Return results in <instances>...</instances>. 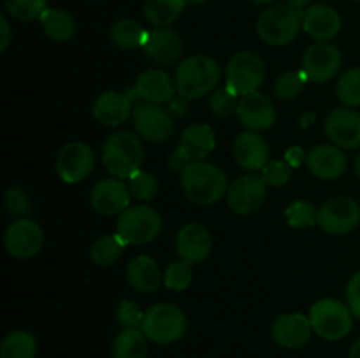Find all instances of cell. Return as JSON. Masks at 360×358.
Wrapping results in <instances>:
<instances>
[{
  "label": "cell",
  "mask_w": 360,
  "mask_h": 358,
  "mask_svg": "<svg viewBox=\"0 0 360 358\" xmlns=\"http://www.w3.org/2000/svg\"><path fill=\"white\" fill-rule=\"evenodd\" d=\"M179 175L185 195L199 206H211L227 195V175L210 161H192Z\"/></svg>",
  "instance_id": "cell-1"
},
{
  "label": "cell",
  "mask_w": 360,
  "mask_h": 358,
  "mask_svg": "<svg viewBox=\"0 0 360 358\" xmlns=\"http://www.w3.org/2000/svg\"><path fill=\"white\" fill-rule=\"evenodd\" d=\"M221 76L217 60L207 55H193L176 67L174 83L179 97L192 100L211 93Z\"/></svg>",
  "instance_id": "cell-2"
},
{
  "label": "cell",
  "mask_w": 360,
  "mask_h": 358,
  "mask_svg": "<svg viewBox=\"0 0 360 358\" xmlns=\"http://www.w3.org/2000/svg\"><path fill=\"white\" fill-rule=\"evenodd\" d=\"M144 147L137 135L127 130L111 133L102 146V164L112 178L129 179L143 165Z\"/></svg>",
  "instance_id": "cell-3"
},
{
  "label": "cell",
  "mask_w": 360,
  "mask_h": 358,
  "mask_svg": "<svg viewBox=\"0 0 360 358\" xmlns=\"http://www.w3.org/2000/svg\"><path fill=\"white\" fill-rule=\"evenodd\" d=\"M304 11L290 4H274L262 11L257 20V34L269 46H287L302 28Z\"/></svg>",
  "instance_id": "cell-4"
},
{
  "label": "cell",
  "mask_w": 360,
  "mask_h": 358,
  "mask_svg": "<svg viewBox=\"0 0 360 358\" xmlns=\"http://www.w3.org/2000/svg\"><path fill=\"white\" fill-rule=\"evenodd\" d=\"M141 330L157 344L178 343L186 332V316L178 305L160 302L144 312Z\"/></svg>",
  "instance_id": "cell-5"
},
{
  "label": "cell",
  "mask_w": 360,
  "mask_h": 358,
  "mask_svg": "<svg viewBox=\"0 0 360 358\" xmlns=\"http://www.w3.org/2000/svg\"><path fill=\"white\" fill-rule=\"evenodd\" d=\"M162 230V216L151 206L129 207L123 211L116 223V234L125 246H141L155 241Z\"/></svg>",
  "instance_id": "cell-6"
},
{
  "label": "cell",
  "mask_w": 360,
  "mask_h": 358,
  "mask_svg": "<svg viewBox=\"0 0 360 358\" xmlns=\"http://www.w3.org/2000/svg\"><path fill=\"white\" fill-rule=\"evenodd\" d=\"M313 332L326 340H340L352 332L354 314L350 307L336 298H322L309 309Z\"/></svg>",
  "instance_id": "cell-7"
},
{
  "label": "cell",
  "mask_w": 360,
  "mask_h": 358,
  "mask_svg": "<svg viewBox=\"0 0 360 358\" xmlns=\"http://www.w3.org/2000/svg\"><path fill=\"white\" fill-rule=\"evenodd\" d=\"M266 74V63L257 53L239 51L229 60L225 86L238 97L255 93L262 86Z\"/></svg>",
  "instance_id": "cell-8"
},
{
  "label": "cell",
  "mask_w": 360,
  "mask_h": 358,
  "mask_svg": "<svg viewBox=\"0 0 360 358\" xmlns=\"http://www.w3.org/2000/svg\"><path fill=\"white\" fill-rule=\"evenodd\" d=\"M267 199V183L262 174H246L236 179L227 190V204L234 213L253 214L264 206Z\"/></svg>",
  "instance_id": "cell-9"
},
{
  "label": "cell",
  "mask_w": 360,
  "mask_h": 358,
  "mask_svg": "<svg viewBox=\"0 0 360 358\" xmlns=\"http://www.w3.org/2000/svg\"><path fill=\"white\" fill-rule=\"evenodd\" d=\"M360 223V206L352 197H334L319 209V227L333 235H345Z\"/></svg>",
  "instance_id": "cell-10"
},
{
  "label": "cell",
  "mask_w": 360,
  "mask_h": 358,
  "mask_svg": "<svg viewBox=\"0 0 360 358\" xmlns=\"http://www.w3.org/2000/svg\"><path fill=\"white\" fill-rule=\"evenodd\" d=\"M44 244V232L41 225L28 218H20L7 227L4 234V246L14 258H32Z\"/></svg>",
  "instance_id": "cell-11"
},
{
  "label": "cell",
  "mask_w": 360,
  "mask_h": 358,
  "mask_svg": "<svg viewBox=\"0 0 360 358\" xmlns=\"http://www.w3.org/2000/svg\"><path fill=\"white\" fill-rule=\"evenodd\" d=\"M134 128L137 135L150 142H164L174 133L171 112L157 104H137L134 107Z\"/></svg>",
  "instance_id": "cell-12"
},
{
  "label": "cell",
  "mask_w": 360,
  "mask_h": 358,
  "mask_svg": "<svg viewBox=\"0 0 360 358\" xmlns=\"http://www.w3.org/2000/svg\"><path fill=\"white\" fill-rule=\"evenodd\" d=\"M341 67V51L330 42H315L302 56L301 70L315 84L327 83Z\"/></svg>",
  "instance_id": "cell-13"
},
{
  "label": "cell",
  "mask_w": 360,
  "mask_h": 358,
  "mask_svg": "<svg viewBox=\"0 0 360 358\" xmlns=\"http://www.w3.org/2000/svg\"><path fill=\"white\" fill-rule=\"evenodd\" d=\"M176 83L167 72L160 69H148L139 74L136 86L129 91L132 102H146V104H169L176 95Z\"/></svg>",
  "instance_id": "cell-14"
},
{
  "label": "cell",
  "mask_w": 360,
  "mask_h": 358,
  "mask_svg": "<svg viewBox=\"0 0 360 358\" xmlns=\"http://www.w3.org/2000/svg\"><path fill=\"white\" fill-rule=\"evenodd\" d=\"M95 165V154L84 142H69L58 151L56 172L65 183H79L91 174Z\"/></svg>",
  "instance_id": "cell-15"
},
{
  "label": "cell",
  "mask_w": 360,
  "mask_h": 358,
  "mask_svg": "<svg viewBox=\"0 0 360 358\" xmlns=\"http://www.w3.org/2000/svg\"><path fill=\"white\" fill-rule=\"evenodd\" d=\"M327 139L338 147L352 150L360 146V114L352 107L333 109L323 123Z\"/></svg>",
  "instance_id": "cell-16"
},
{
  "label": "cell",
  "mask_w": 360,
  "mask_h": 358,
  "mask_svg": "<svg viewBox=\"0 0 360 358\" xmlns=\"http://www.w3.org/2000/svg\"><path fill=\"white\" fill-rule=\"evenodd\" d=\"M239 123L250 132H264V130L271 128L276 121V109H274L273 102L269 97L259 93L243 95L239 98L238 109H236Z\"/></svg>",
  "instance_id": "cell-17"
},
{
  "label": "cell",
  "mask_w": 360,
  "mask_h": 358,
  "mask_svg": "<svg viewBox=\"0 0 360 358\" xmlns=\"http://www.w3.org/2000/svg\"><path fill=\"white\" fill-rule=\"evenodd\" d=\"M130 199L132 195H130L129 185L120 178L101 179L98 183H95L90 195L94 209L104 216L122 214L123 211L129 209Z\"/></svg>",
  "instance_id": "cell-18"
},
{
  "label": "cell",
  "mask_w": 360,
  "mask_h": 358,
  "mask_svg": "<svg viewBox=\"0 0 360 358\" xmlns=\"http://www.w3.org/2000/svg\"><path fill=\"white\" fill-rule=\"evenodd\" d=\"M313 332L309 316L301 312H288V314L278 316L271 326V336L274 343L287 350H297L309 340Z\"/></svg>",
  "instance_id": "cell-19"
},
{
  "label": "cell",
  "mask_w": 360,
  "mask_h": 358,
  "mask_svg": "<svg viewBox=\"0 0 360 358\" xmlns=\"http://www.w3.org/2000/svg\"><path fill=\"white\" fill-rule=\"evenodd\" d=\"M143 51L148 58L158 65H171L178 62L183 53V41L178 32L167 27H155L148 30L144 39Z\"/></svg>",
  "instance_id": "cell-20"
},
{
  "label": "cell",
  "mask_w": 360,
  "mask_h": 358,
  "mask_svg": "<svg viewBox=\"0 0 360 358\" xmlns=\"http://www.w3.org/2000/svg\"><path fill=\"white\" fill-rule=\"evenodd\" d=\"M211 248H213V237L204 225L188 223L178 232L176 249L179 258L190 265L202 263L210 256Z\"/></svg>",
  "instance_id": "cell-21"
},
{
  "label": "cell",
  "mask_w": 360,
  "mask_h": 358,
  "mask_svg": "<svg viewBox=\"0 0 360 358\" xmlns=\"http://www.w3.org/2000/svg\"><path fill=\"white\" fill-rule=\"evenodd\" d=\"M214 146H217V137H214L213 128L204 123H193L183 130L176 151L181 154L186 164H192V161L206 160Z\"/></svg>",
  "instance_id": "cell-22"
},
{
  "label": "cell",
  "mask_w": 360,
  "mask_h": 358,
  "mask_svg": "<svg viewBox=\"0 0 360 358\" xmlns=\"http://www.w3.org/2000/svg\"><path fill=\"white\" fill-rule=\"evenodd\" d=\"M306 165L315 178L333 181V179L341 178L347 171V157L341 147L334 144H320L309 151Z\"/></svg>",
  "instance_id": "cell-23"
},
{
  "label": "cell",
  "mask_w": 360,
  "mask_h": 358,
  "mask_svg": "<svg viewBox=\"0 0 360 358\" xmlns=\"http://www.w3.org/2000/svg\"><path fill=\"white\" fill-rule=\"evenodd\" d=\"M302 30L316 42H327L341 30V16L334 7L315 4L304 9Z\"/></svg>",
  "instance_id": "cell-24"
},
{
  "label": "cell",
  "mask_w": 360,
  "mask_h": 358,
  "mask_svg": "<svg viewBox=\"0 0 360 358\" xmlns=\"http://www.w3.org/2000/svg\"><path fill=\"white\" fill-rule=\"evenodd\" d=\"M236 161L246 171H262L269 161V146L257 132H243L232 144Z\"/></svg>",
  "instance_id": "cell-25"
},
{
  "label": "cell",
  "mask_w": 360,
  "mask_h": 358,
  "mask_svg": "<svg viewBox=\"0 0 360 358\" xmlns=\"http://www.w3.org/2000/svg\"><path fill=\"white\" fill-rule=\"evenodd\" d=\"M91 114L105 126H118L134 114V102L127 93L105 91L94 102Z\"/></svg>",
  "instance_id": "cell-26"
},
{
  "label": "cell",
  "mask_w": 360,
  "mask_h": 358,
  "mask_svg": "<svg viewBox=\"0 0 360 358\" xmlns=\"http://www.w3.org/2000/svg\"><path fill=\"white\" fill-rule=\"evenodd\" d=\"M127 281L141 293H153L164 283V274L151 256L139 255L127 263Z\"/></svg>",
  "instance_id": "cell-27"
},
{
  "label": "cell",
  "mask_w": 360,
  "mask_h": 358,
  "mask_svg": "<svg viewBox=\"0 0 360 358\" xmlns=\"http://www.w3.org/2000/svg\"><path fill=\"white\" fill-rule=\"evenodd\" d=\"M41 21L42 32L48 35L51 41L65 42L76 32V21L70 13L63 9H46L44 13L39 16Z\"/></svg>",
  "instance_id": "cell-28"
},
{
  "label": "cell",
  "mask_w": 360,
  "mask_h": 358,
  "mask_svg": "<svg viewBox=\"0 0 360 358\" xmlns=\"http://www.w3.org/2000/svg\"><path fill=\"white\" fill-rule=\"evenodd\" d=\"M146 34L148 30L141 27L139 21L132 20V18H123V20L112 23L109 37H111V42L116 48L132 51V49L143 48Z\"/></svg>",
  "instance_id": "cell-29"
},
{
  "label": "cell",
  "mask_w": 360,
  "mask_h": 358,
  "mask_svg": "<svg viewBox=\"0 0 360 358\" xmlns=\"http://www.w3.org/2000/svg\"><path fill=\"white\" fill-rule=\"evenodd\" d=\"M146 339L141 329H123L112 340V358H146Z\"/></svg>",
  "instance_id": "cell-30"
},
{
  "label": "cell",
  "mask_w": 360,
  "mask_h": 358,
  "mask_svg": "<svg viewBox=\"0 0 360 358\" xmlns=\"http://www.w3.org/2000/svg\"><path fill=\"white\" fill-rule=\"evenodd\" d=\"M185 0H144V16L155 27H169L181 16Z\"/></svg>",
  "instance_id": "cell-31"
},
{
  "label": "cell",
  "mask_w": 360,
  "mask_h": 358,
  "mask_svg": "<svg viewBox=\"0 0 360 358\" xmlns=\"http://www.w3.org/2000/svg\"><path fill=\"white\" fill-rule=\"evenodd\" d=\"M37 340L27 330H13L0 344V358H35Z\"/></svg>",
  "instance_id": "cell-32"
},
{
  "label": "cell",
  "mask_w": 360,
  "mask_h": 358,
  "mask_svg": "<svg viewBox=\"0 0 360 358\" xmlns=\"http://www.w3.org/2000/svg\"><path fill=\"white\" fill-rule=\"evenodd\" d=\"M123 248H125V242L118 237V234H108L98 237L94 242L90 249V256L94 260L95 265L101 267H109L115 265L120 258H122Z\"/></svg>",
  "instance_id": "cell-33"
},
{
  "label": "cell",
  "mask_w": 360,
  "mask_h": 358,
  "mask_svg": "<svg viewBox=\"0 0 360 358\" xmlns=\"http://www.w3.org/2000/svg\"><path fill=\"white\" fill-rule=\"evenodd\" d=\"M308 77L302 70H287V72L280 74L273 84V91L278 98L281 100H292V98L299 97L304 90Z\"/></svg>",
  "instance_id": "cell-34"
},
{
  "label": "cell",
  "mask_w": 360,
  "mask_h": 358,
  "mask_svg": "<svg viewBox=\"0 0 360 358\" xmlns=\"http://www.w3.org/2000/svg\"><path fill=\"white\" fill-rule=\"evenodd\" d=\"M336 95L347 107L360 105V67H352L341 74L336 84Z\"/></svg>",
  "instance_id": "cell-35"
},
{
  "label": "cell",
  "mask_w": 360,
  "mask_h": 358,
  "mask_svg": "<svg viewBox=\"0 0 360 358\" xmlns=\"http://www.w3.org/2000/svg\"><path fill=\"white\" fill-rule=\"evenodd\" d=\"M129 190L134 199L141 202L153 200L158 193V181L151 172L139 168L129 178Z\"/></svg>",
  "instance_id": "cell-36"
},
{
  "label": "cell",
  "mask_w": 360,
  "mask_h": 358,
  "mask_svg": "<svg viewBox=\"0 0 360 358\" xmlns=\"http://www.w3.org/2000/svg\"><path fill=\"white\" fill-rule=\"evenodd\" d=\"M285 216H287L288 225L292 228H306L319 223V211L315 209L313 204L306 202V200L292 202L285 211Z\"/></svg>",
  "instance_id": "cell-37"
},
{
  "label": "cell",
  "mask_w": 360,
  "mask_h": 358,
  "mask_svg": "<svg viewBox=\"0 0 360 358\" xmlns=\"http://www.w3.org/2000/svg\"><path fill=\"white\" fill-rule=\"evenodd\" d=\"M48 0H4V7L13 18L20 21L39 20L46 7Z\"/></svg>",
  "instance_id": "cell-38"
},
{
  "label": "cell",
  "mask_w": 360,
  "mask_h": 358,
  "mask_svg": "<svg viewBox=\"0 0 360 358\" xmlns=\"http://www.w3.org/2000/svg\"><path fill=\"white\" fill-rule=\"evenodd\" d=\"M192 267H190V263L183 262V260L172 262L164 272V284L172 291H185L192 284Z\"/></svg>",
  "instance_id": "cell-39"
},
{
  "label": "cell",
  "mask_w": 360,
  "mask_h": 358,
  "mask_svg": "<svg viewBox=\"0 0 360 358\" xmlns=\"http://www.w3.org/2000/svg\"><path fill=\"white\" fill-rule=\"evenodd\" d=\"M238 95L229 90L227 86L213 91L210 97V111L217 118H227V116H231L238 109Z\"/></svg>",
  "instance_id": "cell-40"
},
{
  "label": "cell",
  "mask_w": 360,
  "mask_h": 358,
  "mask_svg": "<svg viewBox=\"0 0 360 358\" xmlns=\"http://www.w3.org/2000/svg\"><path fill=\"white\" fill-rule=\"evenodd\" d=\"M292 175V167L285 160H273L267 161L266 167L262 168V178L269 186H283L287 185Z\"/></svg>",
  "instance_id": "cell-41"
},
{
  "label": "cell",
  "mask_w": 360,
  "mask_h": 358,
  "mask_svg": "<svg viewBox=\"0 0 360 358\" xmlns=\"http://www.w3.org/2000/svg\"><path fill=\"white\" fill-rule=\"evenodd\" d=\"M4 206L6 211L13 216H25V214L30 213L32 202L28 199L27 192L21 188H9L4 195Z\"/></svg>",
  "instance_id": "cell-42"
},
{
  "label": "cell",
  "mask_w": 360,
  "mask_h": 358,
  "mask_svg": "<svg viewBox=\"0 0 360 358\" xmlns=\"http://www.w3.org/2000/svg\"><path fill=\"white\" fill-rule=\"evenodd\" d=\"M116 318L125 329H139L143 325L144 312L134 300H123L116 309Z\"/></svg>",
  "instance_id": "cell-43"
},
{
  "label": "cell",
  "mask_w": 360,
  "mask_h": 358,
  "mask_svg": "<svg viewBox=\"0 0 360 358\" xmlns=\"http://www.w3.org/2000/svg\"><path fill=\"white\" fill-rule=\"evenodd\" d=\"M347 302L352 314L360 319V272L355 274L347 286Z\"/></svg>",
  "instance_id": "cell-44"
},
{
  "label": "cell",
  "mask_w": 360,
  "mask_h": 358,
  "mask_svg": "<svg viewBox=\"0 0 360 358\" xmlns=\"http://www.w3.org/2000/svg\"><path fill=\"white\" fill-rule=\"evenodd\" d=\"M306 158H308V154L304 153V150H302L301 146L288 147L287 153H285V161H287L292 168L301 167L302 161H306Z\"/></svg>",
  "instance_id": "cell-45"
},
{
  "label": "cell",
  "mask_w": 360,
  "mask_h": 358,
  "mask_svg": "<svg viewBox=\"0 0 360 358\" xmlns=\"http://www.w3.org/2000/svg\"><path fill=\"white\" fill-rule=\"evenodd\" d=\"M0 32H2V39H0V51H6L9 48V42H11V25L7 21V18L0 16Z\"/></svg>",
  "instance_id": "cell-46"
},
{
  "label": "cell",
  "mask_w": 360,
  "mask_h": 358,
  "mask_svg": "<svg viewBox=\"0 0 360 358\" xmlns=\"http://www.w3.org/2000/svg\"><path fill=\"white\" fill-rule=\"evenodd\" d=\"M171 107H169V112H171L172 118H181L183 114H186V98L179 97V98H172L171 102Z\"/></svg>",
  "instance_id": "cell-47"
},
{
  "label": "cell",
  "mask_w": 360,
  "mask_h": 358,
  "mask_svg": "<svg viewBox=\"0 0 360 358\" xmlns=\"http://www.w3.org/2000/svg\"><path fill=\"white\" fill-rule=\"evenodd\" d=\"M315 121H316L315 112H304V114L301 116V119H299V123H301V128H308V126H311Z\"/></svg>",
  "instance_id": "cell-48"
},
{
  "label": "cell",
  "mask_w": 360,
  "mask_h": 358,
  "mask_svg": "<svg viewBox=\"0 0 360 358\" xmlns=\"http://www.w3.org/2000/svg\"><path fill=\"white\" fill-rule=\"evenodd\" d=\"M309 2H311V0H287V4H290V6L297 7V9H302V7L308 6Z\"/></svg>",
  "instance_id": "cell-49"
},
{
  "label": "cell",
  "mask_w": 360,
  "mask_h": 358,
  "mask_svg": "<svg viewBox=\"0 0 360 358\" xmlns=\"http://www.w3.org/2000/svg\"><path fill=\"white\" fill-rule=\"evenodd\" d=\"M350 358H360V339L355 340L350 350Z\"/></svg>",
  "instance_id": "cell-50"
},
{
  "label": "cell",
  "mask_w": 360,
  "mask_h": 358,
  "mask_svg": "<svg viewBox=\"0 0 360 358\" xmlns=\"http://www.w3.org/2000/svg\"><path fill=\"white\" fill-rule=\"evenodd\" d=\"M355 172H357V175L360 178V153L355 157Z\"/></svg>",
  "instance_id": "cell-51"
},
{
  "label": "cell",
  "mask_w": 360,
  "mask_h": 358,
  "mask_svg": "<svg viewBox=\"0 0 360 358\" xmlns=\"http://www.w3.org/2000/svg\"><path fill=\"white\" fill-rule=\"evenodd\" d=\"M186 4H192V6H200V4H206L207 0H185Z\"/></svg>",
  "instance_id": "cell-52"
},
{
  "label": "cell",
  "mask_w": 360,
  "mask_h": 358,
  "mask_svg": "<svg viewBox=\"0 0 360 358\" xmlns=\"http://www.w3.org/2000/svg\"><path fill=\"white\" fill-rule=\"evenodd\" d=\"M253 4H260V6H264V4H271L274 2V0H252Z\"/></svg>",
  "instance_id": "cell-53"
},
{
  "label": "cell",
  "mask_w": 360,
  "mask_h": 358,
  "mask_svg": "<svg viewBox=\"0 0 360 358\" xmlns=\"http://www.w3.org/2000/svg\"><path fill=\"white\" fill-rule=\"evenodd\" d=\"M355 2H360V0H355Z\"/></svg>",
  "instance_id": "cell-54"
}]
</instances>
